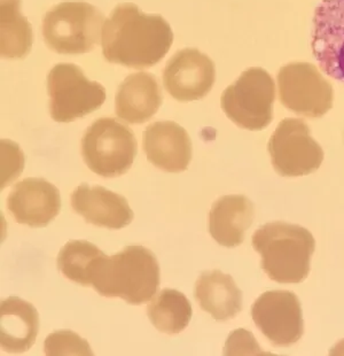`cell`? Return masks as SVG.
Returning a JSON list of instances; mask_svg holds the SVG:
<instances>
[{"mask_svg":"<svg viewBox=\"0 0 344 356\" xmlns=\"http://www.w3.org/2000/svg\"><path fill=\"white\" fill-rule=\"evenodd\" d=\"M137 139L128 126L113 118L92 123L82 138V156L90 170L102 177H117L131 168Z\"/></svg>","mask_w":344,"mask_h":356,"instance_id":"5","label":"cell"},{"mask_svg":"<svg viewBox=\"0 0 344 356\" xmlns=\"http://www.w3.org/2000/svg\"><path fill=\"white\" fill-rule=\"evenodd\" d=\"M279 99L297 115L318 119L331 111L334 93L331 83L308 63H292L278 73Z\"/></svg>","mask_w":344,"mask_h":356,"instance_id":"8","label":"cell"},{"mask_svg":"<svg viewBox=\"0 0 344 356\" xmlns=\"http://www.w3.org/2000/svg\"><path fill=\"white\" fill-rule=\"evenodd\" d=\"M46 355H93L85 339L70 330L56 331L49 334L44 343Z\"/></svg>","mask_w":344,"mask_h":356,"instance_id":"23","label":"cell"},{"mask_svg":"<svg viewBox=\"0 0 344 356\" xmlns=\"http://www.w3.org/2000/svg\"><path fill=\"white\" fill-rule=\"evenodd\" d=\"M104 15L88 3L69 1L53 7L43 21L46 45L60 54H84L100 40Z\"/></svg>","mask_w":344,"mask_h":356,"instance_id":"4","label":"cell"},{"mask_svg":"<svg viewBox=\"0 0 344 356\" xmlns=\"http://www.w3.org/2000/svg\"><path fill=\"white\" fill-rule=\"evenodd\" d=\"M174 33L158 14L141 13L135 3H121L102 26L105 59L129 68L144 70L160 63L170 50Z\"/></svg>","mask_w":344,"mask_h":356,"instance_id":"1","label":"cell"},{"mask_svg":"<svg viewBox=\"0 0 344 356\" xmlns=\"http://www.w3.org/2000/svg\"><path fill=\"white\" fill-rule=\"evenodd\" d=\"M49 113L56 122H72L101 107L106 90L86 79L79 67L59 63L47 76Z\"/></svg>","mask_w":344,"mask_h":356,"instance_id":"7","label":"cell"},{"mask_svg":"<svg viewBox=\"0 0 344 356\" xmlns=\"http://www.w3.org/2000/svg\"><path fill=\"white\" fill-rule=\"evenodd\" d=\"M162 100V89L154 75L131 74L118 88L115 108L118 118L125 122L140 124L156 114Z\"/></svg>","mask_w":344,"mask_h":356,"instance_id":"16","label":"cell"},{"mask_svg":"<svg viewBox=\"0 0 344 356\" xmlns=\"http://www.w3.org/2000/svg\"><path fill=\"white\" fill-rule=\"evenodd\" d=\"M7 208L17 223L44 228L60 213V192L44 178H26L14 186Z\"/></svg>","mask_w":344,"mask_h":356,"instance_id":"13","label":"cell"},{"mask_svg":"<svg viewBox=\"0 0 344 356\" xmlns=\"http://www.w3.org/2000/svg\"><path fill=\"white\" fill-rule=\"evenodd\" d=\"M275 172L282 177H298L316 172L324 160V151L311 137L302 120L279 123L268 145Z\"/></svg>","mask_w":344,"mask_h":356,"instance_id":"9","label":"cell"},{"mask_svg":"<svg viewBox=\"0 0 344 356\" xmlns=\"http://www.w3.org/2000/svg\"><path fill=\"white\" fill-rule=\"evenodd\" d=\"M144 151L151 165L167 172L186 170L192 160L190 136L172 121H160L146 128Z\"/></svg>","mask_w":344,"mask_h":356,"instance_id":"14","label":"cell"},{"mask_svg":"<svg viewBox=\"0 0 344 356\" xmlns=\"http://www.w3.org/2000/svg\"><path fill=\"white\" fill-rule=\"evenodd\" d=\"M24 168V155L20 146L10 140H1V188L17 179Z\"/></svg>","mask_w":344,"mask_h":356,"instance_id":"24","label":"cell"},{"mask_svg":"<svg viewBox=\"0 0 344 356\" xmlns=\"http://www.w3.org/2000/svg\"><path fill=\"white\" fill-rule=\"evenodd\" d=\"M38 312L20 298L10 297L0 305V345L7 353H22L36 341Z\"/></svg>","mask_w":344,"mask_h":356,"instance_id":"18","label":"cell"},{"mask_svg":"<svg viewBox=\"0 0 344 356\" xmlns=\"http://www.w3.org/2000/svg\"><path fill=\"white\" fill-rule=\"evenodd\" d=\"M254 216L255 208L247 197L224 195L210 211V234L222 246L236 248L245 241V234L252 225Z\"/></svg>","mask_w":344,"mask_h":356,"instance_id":"17","label":"cell"},{"mask_svg":"<svg viewBox=\"0 0 344 356\" xmlns=\"http://www.w3.org/2000/svg\"><path fill=\"white\" fill-rule=\"evenodd\" d=\"M275 84L265 70L254 67L241 74L220 98L224 113L246 130H263L273 119Z\"/></svg>","mask_w":344,"mask_h":356,"instance_id":"6","label":"cell"},{"mask_svg":"<svg viewBox=\"0 0 344 356\" xmlns=\"http://www.w3.org/2000/svg\"><path fill=\"white\" fill-rule=\"evenodd\" d=\"M216 79L213 60L197 49H183L167 61L163 83L178 102L200 100L210 92Z\"/></svg>","mask_w":344,"mask_h":356,"instance_id":"12","label":"cell"},{"mask_svg":"<svg viewBox=\"0 0 344 356\" xmlns=\"http://www.w3.org/2000/svg\"><path fill=\"white\" fill-rule=\"evenodd\" d=\"M252 246L262 257L263 270L277 283L297 284L308 277L316 241L301 225L272 222L252 236Z\"/></svg>","mask_w":344,"mask_h":356,"instance_id":"3","label":"cell"},{"mask_svg":"<svg viewBox=\"0 0 344 356\" xmlns=\"http://www.w3.org/2000/svg\"><path fill=\"white\" fill-rule=\"evenodd\" d=\"M72 206L88 223L114 230L130 225L135 216L124 197L100 185H79L72 192Z\"/></svg>","mask_w":344,"mask_h":356,"instance_id":"15","label":"cell"},{"mask_svg":"<svg viewBox=\"0 0 344 356\" xmlns=\"http://www.w3.org/2000/svg\"><path fill=\"white\" fill-rule=\"evenodd\" d=\"M105 253L86 241H72L58 255V269L65 277L83 286L92 285V269Z\"/></svg>","mask_w":344,"mask_h":356,"instance_id":"22","label":"cell"},{"mask_svg":"<svg viewBox=\"0 0 344 356\" xmlns=\"http://www.w3.org/2000/svg\"><path fill=\"white\" fill-rule=\"evenodd\" d=\"M148 318L161 332L177 334L186 329L192 318V306L185 294L172 289L155 294L147 306Z\"/></svg>","mask_w":344,"mask_h":356,"instance_id":"20","label":"cell"},{"mask_svg":"<svg viewBox=\"0 0 344 356\" xmlns=\"http://www.w3.org/2000/svg\"><path fill=\"white\" fill-rule=\"evenodd\" d=\"M252 317L275 346H292L304 332L301 302L290 291L263 293L252 305Z\"/></svg>","mask_w":344,"mask_h":356,"instance_id":"10","label":"cell"},{"mask_svg":"<svg viewBox=\"0 0 344 356\" xmlns=\"http://www.w3.org/2000/svg\"><path fill=\"white\" fill-rule=\"evenodd\" d=\"M1 56L20 59L30 52L33 45V30L20 10V0L1 3Z\"/></svg>","mask_w":344,"mask_h":356,"instance_id":"21","label":"cell"},{"mask_svg":"<svg viewBox=\"0 0 344 356\" xmlns=\"http://www.w3.org/2000/svg\"><path fill=\"white\" fill-rule=\"evenodd\" d=\"M243 348H246L247 354H261L255 338L248 331L239 329L229 334V340L224 348V354H243Z\"/></svg>","mask_w":344,"mask_h":356,"instance_id":"25","label":"cell"},{"mask_svg":"<svg viewBox=\"0 0 344 356\" xmlns=\"http://www.w3.org/2000/svg\"><path fill=\"white\" fill-rule=\"evenodd\" d=\"M195 299L213 320L227 321L243 310V292L229 275L204 271L195 283Z\"/></svg>","mask_w":344,"mask_h":356,"instance_id":"19","label":"cell"},{"mask_svg":"<svg viewBox=\"0 0 344 356\" xmlns=\"http://www.w3.org/2000/svg\"><path fill=\"white\" fill-rule=\"evenodd\" d=\"M160 285V266L144 246H128L117 254L100 257L92 269V286L100 296L121 298L130 305L151 301Z\"/></svg>","mask_w":344,"mask_h":356,"instance_id":"2","label":"cell"},{"mask_svg":"<svg viewBox=\"0 0 344 356\" xmlns=\"http://www.w3.org/2000/svg\"><path fill=\"white\" fill-rule=\"evenodd\" d=\"M311 47L320 70L344 84V0H322L316 8Z\"/></svg>","mask_w":344,"mask_h":356,"instance_id":"11","label":"cell"}]
</instances>
